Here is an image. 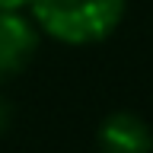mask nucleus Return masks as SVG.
<instances>
[{
  "instance_id": "obj_3",
  "label": "nucleus",
  "mask_w": 153,
  "mask_h": 153,
  "mask_svg": "<svg viewBox=\"0 0 153 153\" xmlns=\"http://www.w3.org/2000/svg\"><path fill=\"white\" fill-rule=\"evenodd\" d=\"M96 150L99 153H153V128L137 112L118 108L99 121Z\"/></svg>"
},
{
  "instance_id": "obj_5",
  "label": "nucleus",
  "mask_w": 153,
  "mask_h": 153,
  "mask_svg": "<svg viewBox=\"0 0 153 153\" xmlns=\"http://www.w3.org/2000/svg\"><path fill=\"white\" fill-rule=\"evenodd\" d=\"M32 0H0V13H26Z\"/></svg>"
},
{
  "instance_id": "obj_4",
  "label": "nucleus",
  "mask_w": 153,
  "mask_h": 153,
  "mask_svg": "<svg viewBox=\"0 0 153 153\" xmlns=\"http://www.w3.org/2000/svg\"><path fill=\"white\" fill-rule=\"evenodd\" d=\"M10 124H13V105H10L7 96L0 93V134H7Z\"/></svg>"
},
{
  "instance_id": "obj_1",
  "label": "nucleus",
  "mask_w": 153,
  "mask_h": 153,
  "mask_svg": "<svg viewBox=\"0 0 153 153\" xmlns=\"http://www.w3.org/2000/svg\"><path fill=\"white\" fill-rule=\"evenodd\" d=\"M128 0H32L29 16L38 32L61 45H99L121 26Z\"/></svg>"
},
{
  "instance_id": "obj_2",
  "label": "nucleus",
  "mask_w": 153,
  "mask_h": 153,
  "mask_svg": "<svg viewBox=\"0 0 153 153\" xmlns=\"http://www.w3.org/2000/svg\"><path fill=\"white\" fill-rule=\"evenodd\" d=\"M42 32L26 13H0V83L19 76L32 64Z\"/></svg>"
}]
</instances>
